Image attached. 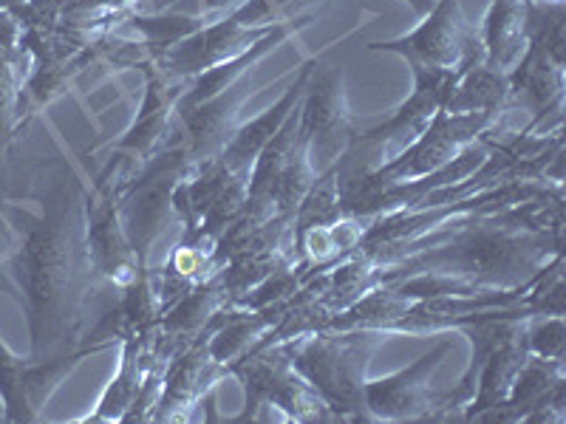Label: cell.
Wrapping results in <instances>:
<instances>
[]
</instances>
